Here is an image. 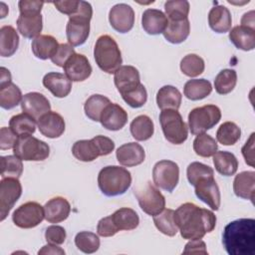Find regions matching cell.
<instances>
[{
    "label": "cell",
    "mask_w": 255,
    "mask_h": 255,
    "mask_svg": "<svg viewBox=\"0 0 255 255\" xmlns=\"http://www.w3.org/2000/svg\"><path fill=\"white\" fill-rule=\"evenodd\" d=\"M175 223L183 239H201L216 226V216L206 208H200L194 203L181 204L174 213Z\"/></svg>",
    "instance_id": "1"
},
{
    "label": "cell",
    "mask_w": 255,
    "mask_h": 255,
    "mask_svg": "<svg viewBox=\"0 0 255 255\" xmlns=\"http://www.w3.org/2000/svg\"><path fill=\"white\" fill-rule=\"evenodd\" d=\"M222 243L229 255H253L255 252V220L240 218L229 222L223 230Z\"/></svg>",
    "instance_id": "2"
},
{
    "label": "cell",
    "mask_w": 255,
    "mask_h": 255,
    "mask_svg": "<svg viewBox=\"0 0 255 255\" xmlns=\"http://www.w3.org/2000/svg\"><path fill=\"white\" fill-rule=\"evenodd\" d=\"M130 184V172L122 166H105L100 170L98 175L99 188L107 196L122 195L126 193Z\"/></svg>",
    "instance_id": "3"
},
{
    "label": "cell",
    "mask_w": 255,
    "mask_h": 255,
    "mask_svg": "<svg viewBox=\"0 0 255 255\" xmlns=\"http://www.w3.org/2000/svg\"><path fill=\"white\" fill-rule=\"evenodd\" d=\"M93 16V8L89 2L80 1L79 10L69 16L66 26V35L69 44L73 47L83 45L90 34V21Z\"/></svg>",
    "instance_id": "4"
},
{
    "label": "cell",
    "mask_w": 255,
    "mask_h": 255,
    "mask_svg": "<svg viewBox=\"0 0 255 255\" xmlns=\"http://www.w3.org/2000/svg\"><path fill=\"white\" fill-rule=\"evenodd\" d=\"M94 57L98 67L108 74H115L123 63L121 50L114 38L109 35H102L98 38L94 48Z\"/></svg>",
    "instance_id": "5"
},
{
    "label": "cell",
    "mask_w": 255,
    "mask_h": 255,
    "mask_svg": "<svg viewBox=\"0 0 255 255\" xmlns=\"http://www.w3.org/2000/svg\"><path fill=\"white\" fill-rule=\"evenodd\" d=\"M115 148V142L105 135H96L91 139H81L72 146L73 155L85 162L93 161L99 156L110 154Z\"/></svg>",
    "instance_id": "6"
},
{
    "label": "cell",
    "mask_w": 255,
    "mask_h": 255,
    "mask_svg": "<svg viewBox=\"0 0 255 255\" xmlns=\"http://www.w3.org/2000/svg\"><path fill=\"white\" fill-rule=\"evenodd\" d=\"M159 123L167 141L173 144H181L187 139V126L177 110H162L159 114Z\"/></svg>",
    "instance_id": "7"
},
{
    "label": "cell",
    "mask_w": 255,
    "mask_h": 255,
    "mask_svg": "<svg viewBox=\"0 0 255 255\" xmlns=\"http://www.w3.org/2000/svg\"><path fill=\"white\" fill-rule=\"evenodd\" d=\"M14 155L25 161H41L50 154L48 143L31 134L19 135L13 147Z\"/></svg>",
    "instance_id": "8"
},
{
    "label": "cell",
    "mask_w": 255,
    "mask_h": 255,
    "mask_svg": "<svg viewBox=\"0 0 255 255\" xmlns=\"http://www.w3.org/2000/svg\"><path fill=\"white\" fill-rule=\"evenodd\" d=\"M220 109L215 105H205L193 109L188 115V127L194 135L204 133L219 123Z\"/></svg>",
    "instance_id": "9"
},
{
    "label": "cell",
    "mask_w": 255,
    "mask_h": 255,
    "mask_svg": "<svg viewBox=\"0 0 255 255\" xmlns=\"http://www.w3.org/2000/svg\"><path fill=\"white\" fill-rule=\"evenodd\" d=\"M133 193L141 210L147 215L154 216L165 208V198L150 181L137 185Z\"/></svg>",
    "instance_id": "10"
},
{
    "label": "cell",
    "mask_w": 255,
    "mask_h": 255,
    "mask_svg": "<svg viewBox=\"0 0 255 255\" xmlns=\"http://www.w3.org/2000/svg\"><path fill=\"white\" fill-rule=\"evenodd\" d=\"M152 180L156 187L172 192L179 180V167L172 160L157 161L152 169Z\"/></svg>",
    "instance_id": "11"
},
{
    "label": "cell",
    "mask_w": 255,
    "mask_h": 255,
    "mask_svg": "<svg viewBox=\"0 0 255 255\" xmlns=\"http://www.w3.org/2000/svg\"><path fill=\"white\" fill-rule=\"evenodd\" d=\"M44 218V207L35 201H29L20 205L12 214L14 224L24 229L36 227L43 221Z\"/></svg>",
    "instance_id": "12"
},
{
    "label": "cell",
    "mask_w": 255,
    "mask_h": 255,
    "mask_svg": "<svg viewBox=\"0 0 255 255\" xmlns=\"http://www.w3.org/2000/svg\"><path fill=\"white\" fill-rule=\"evenodd\" d=\"M22 194L18 178L5 177L0 181V220L3 221Z\"/></svg>",
    "instance_id": "13"
},
{
    "label": "cell",
    "mask_w": 255,
    "mask_h": 255,
    "mask_svg": "<svg viewBox=\"0 0 255 255\" xmlns=\"http://www.w3.org/2000/svg\"><path fill=\"white\" fill-rule=\"evenodd\" d=\"M109 21L111 26L120 33L129 32L134 24V11L125 3L113 6L109 12Z\"/></svg>",
    "instance_id": "14"
},
{
    "label": "cell",
    "mask_w": 255,
    "mask_h": 255,
    "mask_svg": "<svg viewBox=\"0 0 255 255\" xmlns=\"http://www.w3.org/2000/svg\"><path fill=\"white\" fill-rule=\"evenodd\" d=\"M65 75L72 82H83L92 74V66L88 58L82 54L74 53L65 63Z\"/></svg>",
    "instance_id": "15"
},
{
    "label": "cell",
    "mask_w": 255,
    "mask_h": 255,
    "mask_svg": "<svg viewBox=\"0 0 255 255\" xmlns=\"http://www.w3.org/2000/svg\"><path fill=\"white\" fill-rule=\"evenodd\" d=\"M196 196L206 203L212 210H218L220 206V190L214 179V176H209L198 180L195 185Z\"/></svg>",
    "instance_id": "16"
},
{
    "label": "cell",
    "mask_w": 255,
    "mask_h": 255,
    "mask_svg": "<svg viewBox=\"0 0 255 255\" xmlns=\"http://www.w3.org/2000/svg\"><path fill=\"white\" fill-rule=\"evenodd\" d=\"M114 82L121 95H125L136 89L140 83L139 73L133 66H121L115 73Z\"/></svg>",
    "instance_id": "17"
},
{
    "label": "cell",
    "mask_w": 255,
    "mask_h": 255,
    "mask_svg": "<svg viewBox=\"0 0 255 255\" xmlns=\"http://www.w3.org/2000/svg\"><path fill=\"white\" fill-rule=\"evenodd\" d=\"M23 113L28 114L35 120H39L43 115L50 112L51 105L48 99L37 92L28 93L23 96L21 101Z\"/></svg>",
    "instance_id": "18"
},
{
    "label": "cell",
    "mask_w": 255,
    "mask_h": 255,
    "mask_svg": "<svg viewBox=\"0 0 255 255\" xmlns=\"http://www.w3.org/2000/svg\"><path fill=\"white\" fill-rule=\"evenodd\" d=\"M17 28L20 34L28 39L37 38L43 28L41 12L20 13L17 19Z\"/></svg>",
    "instance_id": "19"
},
{
    "label": "cell",
    "mask_w": 255,
    "mask_h": 255,
    "mask_svg": "<svg viewBox=\"0 0 255 255\" xmlns=\"http://www.w3.org/2000/svg\"><path fill=\"white\" fill-rule=\"evenodd\" d=\"M39 131L49 137L57 138L65 131V121L62 116L56 112H48L38 120Z\"/></svg>",
    "instance_id": "20"
},
{
    "label": "cell",
    "mask_w": 255,
    "mask_h": 255,
    "mask_svg": "<svg viewBox=\"0 0 255 255\" xmlns=\"http://www.w3.org/2000/svg\"><path fill=\"white\" fill-rule=\"evenodd\" d=\"M100 122L102 126L109 130H119L126 126L128 113L120 105L111 103L102 113Z\"/></svg>",
    "instance_id": "21"
},
{
    "label": "cell",
    "mask_w": 255,
    "mask_h": 255,
    "mask_svg": "<svg viewBox=\"0 0 255 255\" xmlns=\"http://www.w3.org/2000/svg\"><path fill=\"white\" fill-rule=\"evenodd\" d=\"M118 161L128 167L135 166L144 161L145 152L143 147L137 142H128L121 145L116 151Z\"/></svg>",
    "instance_id": "22"
},
{
    "label": "cell",
    "mask_w": 255,
    "mask_h": 255,
    "mask_svg": "<svg viewBox=\"0 0 255 255\" xmlns=\"http://www.w3.org/2000/svg\"><path fill=\"white\" fill-rule=\"evenodd\" d=\"M45 219L50 223H59L68 218L71 212V205L69 201L62 197L56 196L51 198L44 205Z\"/></svg>",
    "instance_id": "23"
},
{
    "label": "cell",
    "mask_w": 255,
    "mask_h": 255,
    "mask_svg": "<svg viewBox=\"0 0 255 255\" xmlns=\"http://www.w3.org/2000/svg\"><path fill=\"white\" fill-rule=\"evenodd\" d=\"M44 87L57 98L67 97L72 90V81L64 74L50 72L43 78Z\"/></svg>",
    "instance_id": "24"
},
{
    "label": "cell",
    "mask_w": 255,
    "mask_h": 255,
    "mask_svg": "<svg viewBox=\"0 0 255 255\" xmlns=\"http://www.w3.org/2000/svg\"><path fill=\"white\" fill-rule=\"evenodd\" d=\"M168 23L166 15L157 9H146L142 13L141 26L149 35H158L163 33Z\"/></svg>",
    "instance_id": "25"
},
{
    "label": "cell",
    "mask_w": 255,
    "mask_h": 255,
    "mask_svg": "<svg viewBox=\"0 0 255 255\" xmlns=\"http://www.w3.org/2000/svg\"><path fill=\"white\" fill-rule=\"evenodd\" d=\"M208 24L214 32L219 34L230 31L232 24L230 11L223 5L214 6L208 13Z\"/></svg>",
    "instance_id": "26"
},
{
    "label": "cell",
    "mask_w": 255,
    "mask_h": 255,
    "mask_svg": "<svg viewBox=\"0 0 255 255\" xmlns=\"http://www.w3.org/2000/svg\"><path fill=\"white\" fill-rule=\"evenodd\" d=\"M233 191L236 196L249 199L253 202L255 194V172L242 171L237 174L233 181Z\"/></svg>",
    "instance_id": "27"
},
{
    "label": "cell",
    "mask_w": 255,
    "mask_h": 255,
    "mask_svg": "<svg viewBox=\"0 0 255 255\" xmlns=\"http://www.w3.org/2000/svg\"><path fill=\"white\" fill-rule=\"evenodd\" d=\"M229 39L237 49L251 51L255 47V29L243 25L235 26L229 32Z\"/></svg>",
    "instance_id": "28"
},
{
    "label": "cell",
    "mask_w": 255,
    "mask_h": 255,
    "mask_svg": "<svg viewBox=\"0 0 255 255\" xmlns=\"http://www.w3.org/2000/svg\"><path fill=\"white\" fill-rule=\"evenodd\" d=\"M58 41L51 35H40L32 42V52L34 56L41 60L52 59L59 48Z\"/></svg>",
    "instance_id": "29"
},
{
    "label": "cell",
    "mask_w": 255,
    "mask_h": 255,
    "mask_svg": "<svg viewBox=\"0 0 255 255\" xmlns=\"http://www.w3.org/2000/svg\"><path fill=\"white\" fill-rule=\"evenodd\" d=\"M182 96L178 89L173 86H163L156 94L157 107L162 110H178Z\"/></svg>",
    "instance_id": "30"
},
{
    "label": "cell",
    "mask_w": 255,
    "mask_h": 255,
    "mask_svg": "<svg viewBox=\"0 0 255 255\" xmlns=\"http://www.w3.org/2000/svg\"><path fill=\"white\" fill-rule=\"evenodd\" d=\"M190 33L189 20L184 19L180 21L168 20L167 26L163 31L164 38L172 44H180L184 42Z\"/></svg>",
    "instance_id": "31"
},
{
    "label": "cell",
    "mask_w": 255,
    "mask_h": 255,
    "mask_svg": "<svg viewBox=\"0 0 255 255\" xmlns=\"http://www.w3.org/2000/svg\"><path fill=\"white\" fill-rule=\"evenodd\" d=\"M213 164L217 172L224 176L234 175L238 168V160L236 156L229 151H216L213 155Z\"/></svg>",
    "instance_id": "32"
},
{
    "label": "cell",
    "mask_w": 255,
    "mask_h": 255,
    "mask_svg": "<svg viewBox=\"0 0 255 255\" xmlns=\"http://www.w3.org/2000/svg\"><path fill=\"white\" fill-rule=\"evenodd\" d=\"M118 230H133L139 224V217L137 213L128 207H123L116 210L111 215Z\"/></svg>",
    "instance_id": "33"
},
{
    "label": "cell",
    "mask_w": 255,
    "mask_h": 255,
    "mask_svg": "<svg viewBox=\"0 0 255 255\" xmlns=\"http://www.w3.org/2000/svg\"><path fill=\"white\" fill-rule=\"evenodd\" d=\"M212 92V86L209 81L205 79H193L185 83L183 88L184 96L191 101H199Z\"/></svg>",
    "instance_id": "34"
},
{
    "label": "cell",
    "mask_w": 255,
    "mask_h": 255,
    "mask_svg": "<svg viewBox=\"0 0 255 255\" xmlns=\"http://www.w3.org/2000/svg\"><path fill=\"white\" fill-rule=\"evenodd\" d=\"M19 36L16 30L5 25L0 29V55L2 57H11L18 49Z\"/></svg>",
    "instance_id": "35"
},
{
    "label": "cell",
    "mask_w": 255,
    "mask_h": 255,
    "mask_svg": "<svg viewBox=\"0 0 255 255\" xmlns=\"http://www.w3.org/2000/svg\"><path fill=\"white\" fill-rule=\"evenodd\" d=\"M130 133L136 140L143 141L149 139L154 131L151 119L145 115H140L132 120L129 126Z\"/></svg>",
    "instance_id": "36"
},
{
    "label": "cell",
    "mask_w": 255,
    "mask_h": 255,
    "mask_svg": "<svg viewBox=\"0 0 255 255\" xmlns=\"http://www.w3.org/2000/svg\"><path fill=\"white\" fill-rule=\"evenodd\" d=\"M175 211L167 208L163 209L160 213L153 216V223L155 227L164 235L174 236L178 232V227L174 219Z\"/></svg>",
    "instance_id": "37"
},
{
    "label": "cell",
    "mask_w": 255,
    "mask_h": 255,
    "mask_svg": "<svg viewBox=\"0 0 255 255\" xmlns=\"http://www.w3.org/2000/svg\"><path fill=\"white\" fill-rule=\"evenodd\" d=\"M109 104H111V101L107 97L98 94L92 95L84 105L85 114L90 120L100 122L101 115Z\"/></svg>",
    "instance_id": "38"
},
{
    "label": "cell",
    "mask_w": 255,
    "mask_h": 255,
    "mask_svg": "<svg viewBox=\"0 0 255 255\" xmlns=\"http://www.w3.org/2000/svg\"><path fill=\"white\" fill-rule=\"evenodd\" d=\"M22 93L18 86L8 83L0 86V106L5 110H11L22 101Z\"/></svg>",
    "instance_id": "39"
},
{
    "label": "cell",
    "mask_w": 255,
    "mask_h": 255,
    "mask_svg": "<svg viewBox=\"0 0 255 255\" xmlns=\"http://www.w3.org/2000/svg\"><path fill=\"white\" fill-rule=\"evenodd\" d=\"M9 128L18 135L32 134L36 130L35 119L26 113L13 116L9 121Z\"/></svg>",
    "instance_id": "40"
},
{
    "label": "cell",
    "mask_w": 255,
    "mask_h": 255,
    "mask_svg": "<svg viewBox=\"0 0 255 255\" xmlns=\"http://www.w3.org/2000/svg\"><path fill=\"white\" fill-rule=\"evenodd\" d=\"M237 83V74L232 69L221 70L214 80L215 91L219 95H226L233 91Z\"/></svg>",
    "instance_id": "41"
},
{
    "label": "cell",
    "mask_w": 255,
    "mask_h": 255,
    "mask_svg": "<svg viewBox=\"0 0 255 255\" xmlns=\"http://www.w3.org/2000/svg\"><path fill=\"white\" fill-rule=\"evenodd\" d=\"M241 136L240 128L233 122L223 123L216 131V138L223 145L235 144Z\"/></svg>",
    "instance_id": "42"
},
{
    "label": "cell",
    "mask_w": 255,
    "mask_h": 255,
    "mask_svg": "<svg viewBox=\"0 0 255 255\" xmlns=\"http://www.w3.org/2000/svg\"><path fill=\"white\" fill-rule=\"evenodd\" d=\"M218 149L216 140L207 133H200L196 135L193 140V150L195 153L202 157L212 156Z\"/></svg>",
    "instance_id": "43"
},
{
    "label": "cell",
    "mask_w": 255,
    "mask_h": 255,
    "mask_svg": "<svg viewBox=\"0 0 255 255\" xmlns=\"http://www.w3.org/2000/svg\"><path fill=\"white\" fill-rule=\"evenodd\" d=\"M205 68L204 61L201 57L195 54H188L180 61L181 72L190 78H194L203 73Z\"/></svg>",
    "instance_id": "44"
},
{
    "label": "cell",
    "mask_w": 255,
    "mask_h": 255,
    "mask_svg": "<svg viewBox=\"0 0 255 255\" xmlns=\"http://www.w3.org/2000/svg\"><path fill=\"white\" fill-rule=\"evenodd\" d=\"M100 238L93 232L81 231L75 237V244L84 253L92 254L100 248Z\"/></svg>",
    "instance_id": "45"
},
{
    "label": "cell",
    "mask_w": 255,
    "mask_h": 255,
    "mask_svg": "<svg viewBox=\"0 0 255 255\" xmlns=\"http://www.w3.org/2000/svg\"><path fill=\"white\" fill-rule=\"evenodd\" d=\"M189 8V2L185 0L166 1L164 4L166 17L168 20L172 21H180L187 19Z\"/></svg>",
    "instance_id": "46"
},
{
    "label": "cell",
    "mask_w": 255,
    "mask_h": 255,
    "mask_svg": "<svg viewBox=\"0 0 255 255\" xmlns=\"http://www.w3.org/2000/svg\"><path fill=\"white\" fill-rule=\"evenodd\" d=\"M1 176L19 178L23 172L22 159L16 155L1 156Z\"/></svg>",
    "instance_id": "47"
},
{
    "label": "cell",
    "mask_w": 255,
    "mask_h": 255,
    "mask_svg": "<svg viewBox=\"0 0 255 255\" xmlns=\"http://www.w3.org/2000/svg\"><path fill=\"white\" fill-rule=\"evenodd\" d=\"M186 175L189 183L194 186L198 180L205 177L214 176V171L209 165H206L198 161H194L187 166Z\"/></svg>",
    "instance_id": "48"
},
{
    "label": "cell",
    "mask_w": 255,
    "mask_h": 255,
    "mask_svg": "<svg viewBox=\"0 0 255 255\" xmlns=\"http://www.w3.org/2000/svg\"><path fill=\"white\" fill-rule=\"evenodd\" d=\"M123 100L131 108H140L142 107L147 100V93L142 84H140L136 89L122 95Z\"/></svg>",
    "instance_id": "49"
},
{
    "label": "cell",
    "mask_w": 255,
    "mask_h": 255,
    "mask_svg": "<svg viewBox=\"0 0 255 255\" xmlns=\"http://www.w3.org/2000/svg\"><path fill=\"white\" fill-rule=\"evenodd\" d=\"M66 230L59 225H51L45 231V239L48 243L61 245L66 240Z\"/></svg>",
    "instance_id": "50"
},
{
    "label": "cell",
    "mask_w": 255,
    "mask_h": 255,
    "mask_svg": "<svg viewBox=\"0 0 255 255\" xmlns=\"http://www.w3.org/2000/svg\"><path fill=\"white\" fill-rule=\"evenodd\" d=\"M76 53L73 46H71L70 44H60L59 48L56 52V54L53 56V58L51 59L52 63L55 64L58 67H64L65 63L67 62V60L74 54Z\"/></svg>",
    "instance_id": "51"
},
{
    "label": "cell",
    "mask_w": 255,
    "mask_h": 255,
    "mask_svg": "<svg viewBox=\"0 0 255 255\" xmlns=\"http://www.w3.org/2000/svg\"><path fill=\"white\" fill-rule=\"evenodd\" d=\"M97 232L102 237H111L119 232L111 215L102 218L97 225Z\"/></svg>",
    "instance_id": "52"
},
{
    "label": "cell",
    "mask_w": 255,
    "mask_h": 255,
    "mask_svg": "<svg viewBox=\"0 0 255 255\" xmlns=\"http://www.w3.org/2000/svg\"><path fill=\"white\" fill-rule=\"evenodd\" d=\"M18 134H16L10 128L3 127L0 129V148L2 150L13 148L17 138Z\"/></svg>",
    "instance_id": "53"
},
{
    "label": "cell",
    "mask_w": 255,
    "mask_h": 255,
    "mask_svg": "<svg viewBox=\"0 0 255 255\" xmlns=\"http://www.w3.org/2000/svg\"><path fill=\"white\" fill-rule=\"evenodd\" d=\"M58 11L68 16H72L76 14L79 10L80 1L75 0H68V1H57L53 3Z\"/></svg>",
    "instance_id": "54"
},
{
    "label": "cell",
    "mask_w": 255,
    "mask_h": 255,
    "mask_svg": "<svg viewBox=\"0 0 255 255\" xmlns=\"http://www.w3.org/2000/svg\"><path fill=\"white\" fill-rule=\"evenodd\" d=\"M183 254H208L206 245L201 239H192L186 243Z\"/></svg>",
    "instance_id": "55"
},
{
    "label": "cell",
    "mask_w": 255,
    "mask_h": 255,
    "mask_svg": "<svg viewBox=\"0 0 255 255\" xmlns=\"http://www.w3.org/2000/svg\"><path fill=\"white\" fill-rule=\"evenodd\" d=\"M241 151L245 159V162L248 165L253 167L254 166V132L251 133L249 139L245 142Z\"/></svg>",
    "instance_id": "56"
},
{
    "label": "cell",
    "mask_w": 255,
    "mask_h": 255,
    "mask_svg": "<svg viewBox=\"0 0 255 255\" xmlns=\"http://www.w3.org/2000/svg\"><path fill=\"white\" fill-rule=\"evenodd\" d=\"M44 2L43 1H27V0H21L18 3L19 11L20 13L24 12H41L43 8Z\"/></svg>",
    "instance_id": "57"
},
{
    "label": "cell",
    "mask_w": 255,
    "mask_h": 255,
    "mask_svg": "<svg viewBox=\"0 0 255 255\" xmlns=\"http://www.w3.org/2000/svg\"><path fill=\"white\" fill-rule=\"evenodd\" d=\"M38 254H52V255H64L65 251L61 247H58L56 244L48 243L47 245L43 246L39 251Z\"/></svg>",
    "instance_id": "58"
},
{
    "label": "cell",
    "mask_w": 255,
    "mask_h": 255,
    "mask_svg": "<svg viewBox=\"0 0 255 255\" xmlns=\"http://www.w3.org/2000/svg\"><path fill=\"white\" fill-rule=\"evenodd\" d=\"M241 25L247 26L250 28H254V11H250L245 13L241 18Z\"/></svg>",
    "instance_id": "59"
},
{
    "label": "cell",
    "mask_w": 255,
    "mask_h": 255,
    "mask_svg": "<svg viewBox=\"0 0 255 255\" xmlns=\"http://www.w3.org/2000/svg\"><path fill=\"white\" fill-rule=\"evenodd\" d=\"M0 71H1V77H0V86H3V85H6L8 83H11V74L9 72L8 69L4 68V67H1L0 68Z\"/></svg>",
    "instance_id": "60"
}]
</instances>
